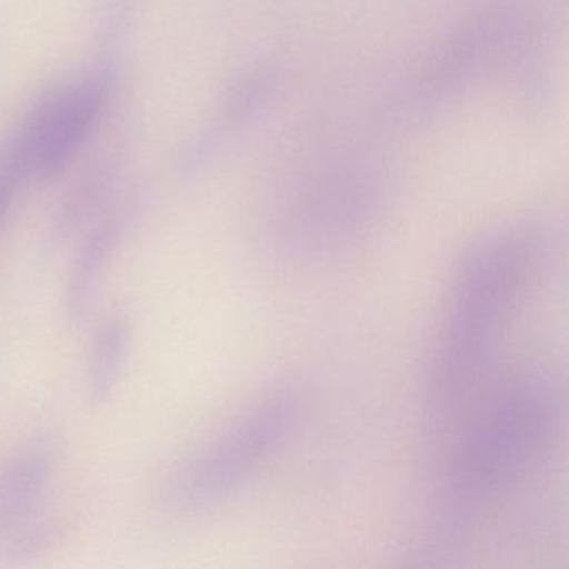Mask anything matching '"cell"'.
Listing matches in <instances>:
<instances>
[{"mask_svg": "<svg viewBox=\"0 0 569 569\" xmlns=\"http://www.w3.org/2000/svg\"><path fill=\"white\" fill-rule=\"evenodd\" d=\"M561 419L562 389L551 369L529 366L486 386L448 428L456 436L436 476L422 555L446 558L475 541L548 459Z\"/></svg>", "mask_w": 569, "mask_h": 569, "instance_id": "1", "label": "cell"}, {"mask_svg": "<svg viewBox=\"0 0 569 569\" xmlns=\"http://www.w3.org/2000/svg\"><path fill=\"white\" fill-rule=\"evenodd\" d=\"M546 251L541 226L519 222L482 236L459 259L426 368L428 431H446L489 385L506 332L541 272Z\"/></svg>", "mask_w": 569, "mask_h": 569, "instance_id": "2", "label": "cell"}, {"mask_svg": "<svg viewBox=\"0 0 569 569\" xmlns=\"http://www.w3.org/2000/svg\"><path fill=\"white\" fill-rule=\"evenodd\" d=\"M301 409V391L288 385L252 402L186 462L172 488L176 505L202 512L228 501L284 448Z\"/></svg>", "mask_w": 569, "mask_h": 569, "instance_id": "3", "label": "cell"}, {"mask_svg": "<svg viewBox=\"0 0 569 569\" xmlns=\"http://www.w3.org/2000/svg\"><path fill=\"white\" fill-rule=\"evenodd\" d=\"M111 86V72L102 71L52 96L29 122L12 162L32 164L42 174L61 171L94 128Z\"/></svg>", "mask_w": 569, "mask_h": 569, "instance_id": "4", "label": "cell"}, {"mask_svg": "<svg viewBox=\"0 0 569 569\" xmlns=\"http://www.w3.org/2000/svg\"><path fill=\"white\" fill-rule=\"evenodd\" d=\"M131 348V326L124 318H112L99 329L89 362V395L92 401H108L118 386Z\"/></svg>", "mask_w": 569, "mask_h": 569, "instance_id": "5", "label": "cell"}, {"mask_svg": "<svg viewBox=\"0 0 569 569\" xmlns=\"http://www.w3.org/2000/svg\"><path fill=\"white\" fill-rule=\"evenodd\" d=\"M116 236L118 234L111 226L101 229L92 236L91 241L82 248L81 254L76 259L68 286V301L72 315L81 316L92 301L108 262L111 261V254L116 248Z\"/></svg>", "mask_w": 569, "mask_h": 569, "instance_id": "6", "label": "cell"}, {"mask_svg": "<svg viewBox=\"0 0 569 569\" xmlns=\"http://www.w3.org/2000/svg\"><path fill=\"white\" fill-rule=\"evenodd\" d=\"M48 468L41 456H29L22 459L14 469L6 476L4 485L0 486V505L12 512L28 509L44 485Z\"/></svg>", "mask_w": 569, "mask_h": 569, "instance_id": "7", "label": "cell"}, {"mask_svg": "<svg viewBox=\"0 0 569 569\" xmlns=\"http://www.w3.org/2000/svg\"><path fill=\"white\" fill-rule=\"evenodd\" d=\"M9 198H11V188H9L8 182H4V184H0V219H2L6 208H8Z\"/></svg>", "mask_w": 569, "mask_h": 569, "instance_id": "8", "label": "cell"}]
</instances>
